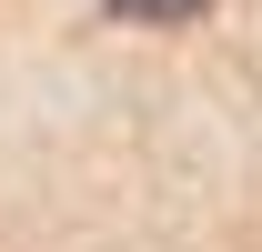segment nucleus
I'll return each mask as SVG.
<instances>
[{
    "label": "nucleus",
    "instance_id": "f257e3e1",
    "mask_svg": "<svg viewBox=\"0 0 262 252\" xmlns=\"http://www.w3.org/2000/svg\"><path fill=\"white\" fill-rule=\"evenodd\" d=\"M121 20H182V10H202V0H111Z\"/></svg>",
    "mask_w": 262,
    "mask_h": 252
}]
</instances>
